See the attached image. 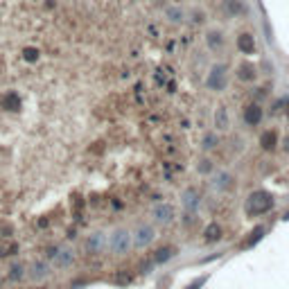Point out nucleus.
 <instances>
[{"instance_id":"nucleus-17","label":"nucleus","mask_w":289,"mask_h":289,"mask_svg":"<svg viewBox=\"0 0 289 289\" xmlns=\"http://www.w3.org/2000/svg\"><path fill=\"white\" fill-rule=\"evenodd\" d=\"M215 122H217V127H219V129H228V113H226V109H224V107L217 109V113H215Z\"/></svg>"},{"instance_id":"nucleus-32","label":"nucleus","mask_w":289,"mask_h":289,"mask_svg":"<svg viewBox=\"0 0 289 289\" xmlns=\"http://www.w3.org/2000/svg\"><path fill=\"white\" fill-rule=\"evenodd\" d=\"M204 165H201V172H210V161H201Z\"/></svg>"},{"instance_id":"nucleus-22","label":"nucleus","mask_w":289,"mask_h":289,"mask_svg":"<svg viewBox=\"0 0 289 289\" xmlns=\"http://www.w3.org/2000/svg\"><path fill=\"white\" fill-rule=\"evenodd\" d=\"M57 253H59V244H50V247L43 249V260H47V262H52V260L57 258Z\"/></svg>"},{"instance_id":"nucleus-19","label":"nucleus","mask_w":289,"mask_h":289,"mask_svg":"<svg viewBox=\"0 0 289 289\" xmlns=\"http://www.w3.org/2000/svg\"><path fill=\"white\" fill-rule=\"evenodd\" d=\"M14 255H18V244L16 242H12L9 247H0V260L14 258Z\"/></svg>"},{"instance_id":"nucleus-11","label":"nucleus","mask_w":289,"mask_h":289,"mask_svg":"<svg viewBox=\"0 0 289 289\" xmlns=\"http://www.w3.org/2000/svg\"><path fill=\"white\" fill-rule=\"evenodd\" d=\"M237 47L242 55H253L255 50V41H253V34H249V32H244V34L237 36Z\"/></svg>"},{"instance_id":"nucleus-16","label":"nucleus","mask_w":289,"mask_h":289,"mask_svg":"<svg viewBox=\"0 0 289 289\" xmlns=\"http://www.w3.org/2000/svg\"><path fill=\"white\" fill-rule=\"evenodd\" d=\"M260 144H262L264 149H273L276 147V131H264L262 133V138H260Z\"/></svg>"},{"instance_id":"nucleus-30","label":"nucleus","mask_w":289,"mask_h":289,"mask_svg":"<svg viewBox=\"0 0 289 289\" xmlns=\"http://www.w3.org/2000/svg\"><path fill=\"white\" fill-rule=\"evenodd\" d=\"M156 81H158V84H161V86H163V84H165V81H167V79H165V75H161V70L156 72Z\"/></svg>"},{"instance_id":"nucleus-14","label":"nucleus","mask_w":289,"mask_h":289,"mask_svg":"<svg viewBox=\"0 0 289 289\" xmlns=\"http://www.w3.org/2000/svg\"><path fill=\"white\" fill-rule=\"evenodd\" d=\"M221 237V228L217 224H210L208 228L204 230V242H208V244H213V242H217V239Z\"/></svg>"},{"instance_id":"nucleus-8","label":"nucleus","mask_w":289,"mask_h":289,"mask_svg":"<svg viewBox=\"0 0 289 289\" xmlns=\"http://www.w3.org/2000/svg\"><path fill=\"white\" fill-rule=\"evenodd\" d=\"M50 262L47 260H34L32 262V271H30V278L32 280H45L50 276Z\"/></svg>"},{"instance_id":"nucleus-24","label":"nucleus","mask_w":289,"mask_h":289,"mask_svg":"<svg viewBox=\"0 0 289 289\" xmlns=\"http://www.w3.org/2000/svg\"><path fill=\"white\" fill-rule=\"evenodd\" d=\"M217 144V136L215 133H206V138H204V149H213Z\"/></svg>"},{"instance_id":"nucleus-7","label":"nucleus","mask_w":289,"mask_h":289,"mask_svg":"<svg viewBox=\"0 0 289 289\" xmlns=\"http://www.w3.org/2000/svg\"><path fill=\"white\" fill-rule=\"evenodd\" d=\"M181 204L187 213H197V210H199V192H197L195 187H187L181 195Z\"/></svg>"},{"instance_id":"nucleus-36","label":"nucleus","mask_w":289,"mask_h":289,"mask_svg":"<svg viewBox=\"0 0 289 289\" xmlns=\"http://www.w3.org/2000/svg\"><path fill=\"white\" fill-rule=\"evenodd\" d=\"M0 242H3V237H0Z\"/></svg>"},{"instance_id":"nucleus-25","label":"nucleus","mask_w":289,"mask_h":289,"mask_svg":"<svg viewBox=\"0 0 289 289\" xmlns=\"http://www.w3.org/2000/svg\"><path fill=\"white\" fill-rule=\"evenodd\" d=\"M217 187H221V190H226V187L230 185V176L228 174H219V181H215Z\"/></svg>"},{"instance_id":"nucleus-1","label":"nucleus","mask_w":289,"mask_h":289,"mask_svg":"<svg viewBox=\"0 0 289 289\" xmlns=\"http://www.w3.org/2000/svg\"><path fill=\"white\" fill-rule=\"evenodd\" d=\"M107 247L111 249V253H113V255H127L133 249L131 233H129L127 228L113 230V233H111V237L107 239Z\"/></svg>"},{"instance_id":"nucleus-2","label":"nucleus","mask_w":289,"mask_h":289,"mask_svg":"<svg viewBox=\"0 0 289 289\" xmlns=\"http://www.w3.org/2000/svg\"><path fill=\"white\" fill-rule=\"evenodd\" d=\"M249 199H251L249 204H258V206L247 208L249 215H262V213H267V210L273 208V199L271 197H267V192H255V195H251Z\"/></svg>"},{"instance_id":"nucleus-27","label":"nucleus","mask_w":289,"mask_h":289,"mask_svg":"<svg viewBox=\"0 0 289 289\" xmlns=\"http://www.w3.org/2000/svg\"><path fill=\"white\" fill-rule=\"evenodd\" d=\"M152 269H154V262H147V264H142V267H140V273L149 276V273H152Z\"/></svg>"},{"instance_id":"nucleus-29","label":"nucleus","mask_w":289,"mask_h":289,"mask_svg":"<svg viewBox=\"0 0 289 289\" xmlns=\"http://www.w3.org/2000/svg\"><path fill=\"white\" fill-rule=\"evenodd\" d=\"M167 14H170V18H172V21H181L179 16H183V14L179 12V9H170V12H167Z\"/></svg>"},{"instance_id":"nucleus-34","label":"nucleus","mask_w":289,"mask_h":289,"mask_svg":"<svg viewBox=\"0 0 289 289\" xmlns=\"http://www.w3.org/2000/svg\"><path fill=\"white\" fill-rule=\"evenodd\" d=\"M174 90H176V84L174 81H170V84H167V93H174Z\"/></svg>"},{"instance_id":"nucleus-13","label":"nucleus","mask_w":289,"mask_h":289,"mask_svg":"<svg viewBox=\"0 0 289 289\" xmlns=\"http://www.w3.org/2000/svg\"><path fill=\"white\" fill-rule=\"evenodd\" d=\"M174 258H176L174 249H172V247H163V249H158V251L154 253V264H167L170 260H174Z\"/></svg>"},{"instance_id":"nucleus-31","label":"nucleus","mask_w":289,"mask_h":289,"mask_svg":"<svg viewBox=\"0 0 289 289\" xmlns=\"http://www.w3.org/2000/svg\"><path fill=\"white\" fill-rule=\"evenodd\" d=\"M111 206H113V210H120V208H122V201H120V199H113V201H111Z\"/></svg>"},{"instance_id":"nucleus-21","label":"nucleus","mask_w":289,"mask_h":289,"mask_svg":"<svg viewBox=\"0 0 289 289\" xmlns=\"http://www.w3.org/2000/svg\"><path fill=\"white\" fill-rule=\"evenodd\" d=\"M208 45H210V50H217V47L224 45V38H221L219 32H210L208 34Z\"/></svg>"},{"instance_id":"nucleus-6","label":"nucleus","mask_w":289,"mask_h":289,"mask_svg":"<svg viewBox=\"0 0 289 289\" xmlns=\"http://www.w3.org/2000/svg\"><path fill=\"white\" fill-rule=\"evenodd\" d=\"M52 264H55L57 269H61V271L70 269L72 264H75V251L68 247H59V253H57V258L52 260Z\"/></svg>"},{"instance_id":"nucleus-26","label":"nucleus","mask_w":289,"mask_h":289,"mask_svg":"<svg viewBox=\"0 0 289 289\" xmlns=\"http://www.w3.org/2000/svg\"><path fill=\"white\" fill-rule=\"evenodd\" d=\"M12 235H14V228H12V226H7V224L0 226V237H3V239L12 237Z\"/></svg>"},{"instance_id":"nucleus-23","label":"nucleus","mask_w":289,"mask_h":289,"mask_svg":"<svg viewBox=\"0 0 289 289\" xmlns=\"http://www.w3.org/2000/svg\"><path fill=\"white\" fill-rule=\"evenodd\" d=\"M208 278H210V276H208V273H206V276H201V278H197V280H192V282H190V285H187L185 289H201V287L206 285V282H208Z\"/></svg>"},{"instance_id":"nucleus-18","label":"nucleus","mask_w":289,"mask_h":289,"mask_svg":"<svg viewBox=\"0 0 289 289\" xmlns=\"http://www.w3.org/2000/svg\"><path fill=\"white\" fill-rule=\"evenodd\" d=\"M226 7H228V12L233 14V16H239V14H244L242 0H226Z\"/></svg>"},{"instance_id":"nucleus-35","label":"nucleus","mask_w":289,"mask_h":289,"mask_svg":"<svg viewBox=\"0 0 289 289\" xmlns=\"http://www.w3.org/2000/svg\"><path fill=\"white\" fill-rule=\"evenodd\" d=\"M285 149H287V152H289V136L285 138Z\"/></svg>"},{"instance_id":"nucleus-3","label":"nucleus","mask_w":289,"mask_h":289,"mask_svg":"<svg viewBox=\"0 0 289 289\" xmlns=\"http://www.w3.org/2000/svg\"><path fill=\"white\" fill-rule=\"evenodd\" d=\"M131 239H133V247H136V249H144V247H149V244L156 239V230H154L152 226L142 224V226H138V228H136V233L131 235Z\"/></svg>"},{"instance_id":"nucleus-9","label":"nucleus","mask_w":289,"mask_h":289,"mask_svg":"<svg viewBox=\"0 0 289 289\" xmlns=\"http://www.w3.org/2000/svg\"><path fill=\"white\" fill-rule=\"evenodd\" d=\"M3 109H5V111H12V113H18V111L23 109L21 95H18L16 90H9V93L3 98Z\"/></svg>"},{"instance_id":"nucleus-12","label":"nucleus","mask_w":289,"mask_h":289,"mask_svg":"<svg viewBox=\"0 0 289 289\" xmlns=\"http://www.w3.org/2000/svg\"><path fill=\"white\" fill-rule=\"evenodd\" d=\"M23 278H25V264H23V262L9 264V269H7V280H9V282H21Z\"/></svg>"},{"instance_id":"nucleus-5","label":"nucleus","mask_w":289,"mask_h":289,"mask_svg":"<svg viewBox=\"0 0 289 289\" xmlns=\"http://www.w3.org/2000/svg\"><path fill=\"white\" fill-rule=\"evenodd\" d=\"M104 249H107V233L95 230V233H90L86 237V253L88 255H100Z\"/></svg>"},{"instance_id":"nucleus-15","label":"nucleus","mask_w":289,"mask_h":289,"mask_svg":"<svg viewBox=\"0 0 289 289\" xmlns=\"http://www.w3.org/2000/svg\"><path fill=\"white\" fill-rule=\"evenodd\" d=\"M237 77H239L242 81H251L253 77H255V68H253L251 64H242V66L237 68Z\"/></svg>"},{"instance_id":"nucleus-10","label":"nucleus","mask_w":289,"mask_h":289,"mask_svg":"<svg viewBox=\"0 0 289 289\" xmlns=\"http://www.w3.org/2000/svg\"><path fill=\"white\" fill-rule=\"evenodd\" d=\"M260 120H262V109H260V104H249V107L244 109V122H247L249 127H255V124H260Z\"/></svg>"},{"instance_id":"nucleus-20","label":"nucleus","mask_w":289,"mask_h":289,"mask_svg":"<svg viewBox=\"0 0 289 289\" xmlns=\"http://www.w3.org/2000/svg\"><path fill=\"white\" fill-rule=\"evenodd\" d=\"M38 57H41V52H38L36 47H25V50H23V59H25L27 64H34V61H38Z\"/></svg>"},{"instance_id":"nucleus-33","label":"nucleus","mask_w":289,"mask_h":289,"mask_svg":"<svg viewBox=\"0 0 289 289\" xmlns=\"http://www.w3.org/2000/svg\"><path fill=\"white\" fill-rule=\"evenodd\" d=\"M66 237H68V239H75V237H77V230H75V228H70V230H68V235H66Z\"/></svg>"},{"instance_id":"nucleus-4","label":"nucleus","mask_w":289,"mask_h":289,"mask_svg":"<svg viewBox=\"0 0 289 289\" xmlns=\"http://www.w3.org/2000/svg\"><path fill=\"white\" fill-rule=\"evenodd\" d=\"M176 219V210L172 204H156V208H154V221L161 226H170L174 224Z\"/></svg>"},{"instance_id":"nucleus-28","label":"nucleus","mask_w":289,"mask_h":289,"mask_svg":"<svg viewBox=\"0 0 289 289\" xmlns=\"http://www.w3.org/2000/svg\"><path fill=\"white\" fill-rule=\"evenodd\" d=\"M36 226H38L41 230H43V228H47V226H50V219H47V217H41V219L36 221Z\"/></svg>"}]
</instances>
